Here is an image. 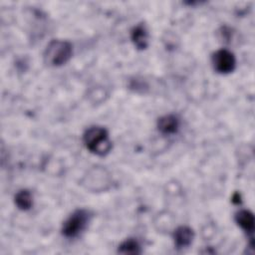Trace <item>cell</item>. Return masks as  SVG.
Instances as JSON below:
<instances>
[{
	"label": "cell",
	"instance_id": "7",
	"mask_svg": "<svg viewBox=\"0 0 255 255\" xmlns=\"http://www.w3.org/2000/svg\"><path fill=\"white\" fill-rule=\"evenodd\" d=\"M235 220L237 224L246 232L252 233L254 230V216L248 210H241L236 213Z\"/></svg>",
	"mask_w": 255,
	"mask_h": 255
},
{
	"label": "cell",
	"instance_id": "2",
	"mask_svg": "<svg viewBox=\"0 0 255 255\" xmlns=\"http://www.w3.org/2000/svg\"><path fill=\"white\" fill-rule=\"evenodd\" d=\"M72 51V45L69 42L54 40L47 46L44 58L49 65L60 66L71 58Z\"/></svg>",
	"mask_w": 255,
	"mask_h": 255
},
{
	"label": "cell",
	"instance_id": "6",
	"mask_svg": "<svg viewBox=\"0 0 255 255\" xmlns=\"http://www.w3.org/2000/svg\"><path fill=\"white\" fill-rule=\"evenodd\" d=\"M158 129L165 134H170L173 133L177 130L178 128V120L176 117L172 115L164 116L158 120L157 123Z\"/></svg>",
	"mask_w": 255,
	"mask_h": 255
},
{
	"label": "cell",
	"instance_id": "5",
	"mask_svg": "<svg viewBox=\"0 0 255 255\" xmlns=\"http://www.w3.org/2000/svg\"><path fill=\"white\" fill-rule=\"evenodd\" d=\"M193 236H194V234H193V231L191 228L186 227V226L178 227L173 234L175 245L178 248L186 247L192 242Z\"/></svg>",
	"mask_w": 255,
	"mask_h": 255
},
{
	"label": "cell",
	"instance_id": "1",
	"mask_svg": "<svg viewBox=\"0 0 255 255\" xmlns=\"http://www.w3.org/2000/svg\"><path fill=\"white\" fill-rule=\"evenodd\" d=\"M84 142L89 150L98 155H105L112 147L108 131L100 127L90 128L84 134Z\"/></svg>",
	"mask_w": 255,
	"mask_h": 255
},
{
	"label": "cell",
	"instance_id": "3",
	"mask_svg": "<svg viewBox=\"0 0 255 255\" xmlns=\"http://www.w3.org/2000/svg\"><path fill=\"white\" fill-rule=\"evenodd\" d=\"M90 214L87 210L80 209L75 211L63 224V234L67 237H75L79 235L87 226Z\"/></svg>",
	"mask_w": 255,
	"mask_h": 255
},
{
	"label": "cell",
	"instance_id": "9",
	"mask_svg": "<svg viewBox=\"0 0 255 255\" xmlns=\"http://www.w3.org/2000/svg\"><path fill=\"white\" fill-rule=\"evenodd\" d=\"M15 203L18 206V208H20L22 210L30 209L33 204L32 194L30 193V191H28L26 189L20 190L15 196Z\"/></svg>",
	"mask_w": 255,
	"mask_h": 255
},
{
	"label": "cell",
	"instance_id": "8",
	"mask_svg": "<svg viewBox=\"0 0 255 255\" xmlns=\"http://www.w3.org/2000/svg\"><path fill=\"white\" fill-rule=\"evenodd\" d=\"M131 39L138 49H145L147 47V31L143 25L136 26L131 33Z\"/></svg>",
	"mask_w": 255,
	"mask_h": 255
},
{
	"label": "cell",
	"instance_id": "4",
	"mask_svg": "<svg viewBox=\"0 0 255 255\" xmlns=\"http://www.w3.org/2000/svg\"><path fill=\"white\" fill-rule=\"evenodd\" d=\"M212 64L214 69L221 74H227L235 68V57L234 55L225 49L216 51L212 56Z\"/></svg>",
	"mask_w": 255,
	"mask_h": 255
},
{
	"label": "cell",
	"instance_id": "10",
	"mask_svg": "<svg viewBox=\"0 0 255 255\" xmlns=\"http://www.w3.org/2000/svg\"><path fill=\"white\" fill-rule=\"evenodd\" d=\"M119 252L122 254H138L140 253V247L135 240L128 239L120 245Z\"/></svg>",
	"mask_w": 255,
	"mask_h": 255
}]
</instances>
